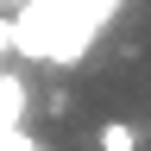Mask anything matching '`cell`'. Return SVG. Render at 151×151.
<instances>
[{
  "mask_svg": "<svg viewBox=\"0 0 151 151\" xmlns=\"http://www.w3.org/2000/svg\"><path fill=\"white\" fill-rule=\"evenodd\" d=\"M6 50H13V19H0V69H6Z\"/></svg>",
  "mask_w": 151,
  "mask_h": 151,
  "instance_id": "cell-5",
  "label": "cell"
},
{
  "mask_svg": "<svg viewBox=\"0 0 151 151\" xmlns=\"http://www.w3.org/2000/svg\"><path fill=\"white\" fill-rule=\"evenodd\" d=\"M94 145L101 151H139V126L132 120H107L101 132H94Z\"/></svg>",
  "mask_w": 151,
  "mask_h": 151,
  "instance_id": "cell-3",
  "label": "cell"
},
{
  "mask_svg": "<svg viewBox=\"0 0 151 151\" xmlns=\"http://www.w3.org/2000/svg\"><path fill=\"white\" fill-rule=\"evenodd\" d=\"M25 107H32V88H25V76H19V69H0V145H6L13 132H19Z\"/></svg>",
  "mask_w": 151,
  "mask_h": 151,
  "instance_id": "cell-2",
  "label": "cell"
},
{
  "mask_svg": "<svg viewBox=\"0 0 151 151\" xmlns=\"http://www.w3.org/2000/svg\"><path fill=\"white\" fill-rule=\"evenodd\" d=\"M126 0H19L13 6V57L69 69L94 50V38L107 32V19Z\"/></svg>",
  "mask_w": 151,
  "mask_h": 151,
  "instance_id": "cell-1",
  "label": "cell"
},
{
  "mask_svg": "<svg viewBox=\"0 0 151 151\" xmlns=\"http://www.w3.org/2000/svg\"><path fill=\"white\" fill-rule=\"evenodd\" d=\"M13 6H19V0H0V13H13Z\"/></svg>",
  "mask_w": 151,
  "mask_h": 151,
  "instance_id": "cell-6",
  "label": "cell"
},
{
  "mask_svg": "<svg viewBox=\"0 0 151 151\" xmlns=\"http://www.w3.org/2000/svg\"><path fill=\"white\" fill-rule=\"evenodd\" d=\"M0 151H44V145H38V139H32V132H25V126H19V132H13V139H6V145H0Z\"/></svg>",
  "mask_w": 151,
  "mask_h": 151,
  "instance_id": "cell-4",
  "label": "cell"
}]
</instances>
